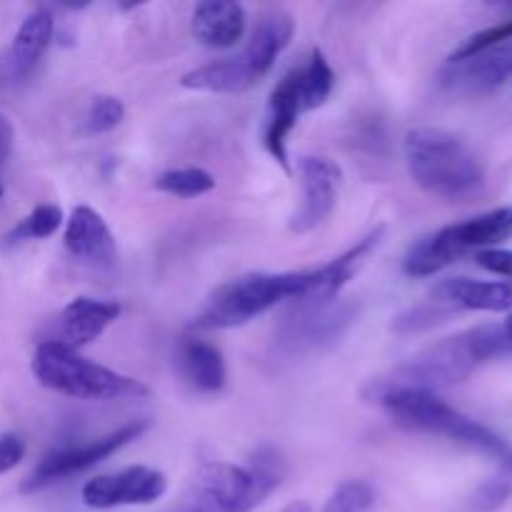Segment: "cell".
I'll list each match as a JSON object with an SVG mask.
<instances>
[{
  "label": "cell",
  "instance_id": "cell-17",
  "mask_svg": "<svg viewBox=\"0 0 512 512\" xmlns=\"http://www.w3.org/2000/svg\"><path fill=\"white\" fill-rule=\"evenodd\" d=\"M65 248L70 255L95 268H110L115 260V238L103 215L78 205L65 223Z\"/></svg>",
  "mask_w": 512,
  "mask_h": 512
},
{
  "label": "cell",
  "instance_id": "cell-18",
  "mask_svg": "<svg viewBox=\"0 0 512 512\" xmlns=\"http://www.w3.org/2000/svg\"><path fill=\"white\" fill-rule=\"evenodd\" d=\"M120 315V305L113 300L98 298H80L70 300L60 315V340L70 350H78L83 345L93 343L103 335V330Z\"/></svg>",
  "mask_w": 512,
  "mask_h": 512
},
{
  "label": "cell",
  "instance_id": "cell-11",
  "mask_svg": "<svg viewBox=\"0 0 512 512\" xmlns=\"http://www.w3.org/2000/svg\"><path fill=\"white\" fill-rule=\"evenodd\" d=\"M168 490V480L160 470L135 465L113 475H98L80 490L83 505L93 510H113L125 505H150Z\"/></svg>",
  "mask_w": 512,
  "mask_h": 512
},
{
  "label": "cell",
  "instance_id": "cell-29",
  "mask_svg": "<svg viewBox=\"0 0 512 512\" xmlns=\"http://www.w3.org/2000/svg\"><path fill=\"white\" fill-rule=\"evenodd\" d=\"M25 458V443L20 435L5 433L0 435V475L10 473L20 460Z\"/></svg>",
  "mask_w": 512,
  "mask_h": 512
},
{
  "label": "cell",
  "instance_id": "cell-1",
  "mask_svg": "<svg viewBox=\"0 0 512 512\" xmlns=\"http://www.w3.org/2000/svg\"><path fill=\"white\" fill-rule=\"evenodd\" d=\"M512 353V338L505 325H478L430 345L400 365L388 378L373 380L365 393L383 390H423L435 393L468 380L480 365Z\"/></svg>",
  "mask_w": 512,
  "mask_h": 512
},
{
  "label": "cell",
  "instance_id": "cell-31",
  "mask_svg": "<svg viewBox=\"0 0 512 512\" xmlns=\"http://www.w3.org/2000/svg\"><path fill=\"white\" fill-rule=\"evenodd\" d=\"M13 140H15L13 125H10V120L5 118L3 113H0V165H3L5 160L10 158V150H13Z\"/></svg>",
  "mask_w": 512,
  "mask_h": 512
},
{
  "label": "cell",
  "instance_id": "cell-19",
  "mask_svg": "<svg viewBox=\"0 0 512 512\" xmlns=\"http://www.w3.org/2000/svg\"><path fill=\"white\" fill-rule=\"evenodd\" d=\"M190 28H193L195 40L205 48H233L245 33V10L243 5L230 3V0H205L195 5Z\"/></svg>",
  "mask_w": 512,
  "mask_h": 512
},
{
  "label": "cell",
  "instance_id": "cell-20",
  "mask_svg": "<svg viewBox=\"0 0 512 512\" xmlns=\"http://www.w3.org/2000/svg\"><path fill=\"white\" fill-rule=\"evenodd\" d=\"M178 368L183 378L200 393H218V390L225 388V380H228L223 353L200 338L180 340Z\"/></svg>",
  "mask_w": 512,
  "mask_h": 512
},
{
  "label": "cell",
  "instance_id": "cell-7",
  "mask_svg": "<svg viewBox=\"0 0 512 512\" xmlns=\"http://www.w3.org/2000/svg\"><path fill=\"white\" fill-rule=\"evenodd\" d=\"M33 375L43 388L78 400H118L148 395V388L140 380L103 368L58 340L38 345L33 355Z\"/></svg>",
  "mask_w": 512,
  "mask_h": 512
},
{
  "label": "cell",
  "instance_id": "cell-26",
  "mask_svg": "<svg viewBox=\"0 0 512 512\" xmlns=\"http://www.w3.org/2000/svg\"><path fill=\"white\" fill-rule=\"evenodd\" d=\"M508 40H512V18L500 20V23H495V25H490V28L480 30V33L470 35V38L465 40V43L460 45L453 55H450V63H463V60L473 58V55L483 53V50L495 48V45H500V43H508Z\"/></svg>",
  "mask_w": 512,
  "mask_h": 512
},
{
  "label": "cell",
  "instance_id": "cell-3",
  "mask_svg": "<svg viewBox=\"0 0 512 512\" xmlns=\"http://www.w3.org/2000/svg\"><path fill=\"white\" fill-rule=\"evenodd\" d=\"M405 163L415 185L450 203L470 200L485 185V168L478 155L448 130H410L405 135Z\"/></svg>",
  "mask_w": 512,
  "mask_h": 512
},
{
  "label": "cell",
  "instance_id": "cell-33",
  "mask_svg": "<svg viewBox=\"0 0 512 512\" xmlns=\"http://www.w3.org/2000/svg\"><path fill=\"white\" fill-rule=\"evenodd\" d=\"M505 330H508V333H510V338H512V313H510V318L505 320Z\"/></svg>",
  "mask_w": 512,
  "mask_h": 512
},
{
  "label": "cell",
  "instance_id": "cell-27",
  "mask_svg": "<svg viewBox=\"0 0 512 512\" xmlns=\"http://www.w3.org/2000/svg\"><path fill=\"white\" fill-rule=\"evenodd\" d=\"M373 505L375 490L363 480H350L335 490L323 512H370Z\"/></svg>",
  "mask_w": 512,
  "mask_h": 512
},
{
  "label": "cell",
  "instance_id": "cell-4",
  "mask_svg": "<svg viewBox=\"0 0 512 512\" xmlns=\"http://www.w3.org/2000/svg\"><path fill=\"white\" fill-rule=\"evenodd\" d=\"M283 460L270 448L258 450L248 465L208 463L195 475L180 512H250L280 485Z\"/></svg>",
  "mask_w": 512,
  "mask_h": 512
},
{
  "label": "cell",
  "instance_id": "cell-8",
  "mask_svg": "<svg viewBox=\"0 0 512 512\" xmlns=\"http://www.w3.org/2000/svg\"><path fill=\"white\" fill-rule=\"evenodd\" d=\"M512 235V208H495L483 215L448 225L430 238H423L405 255V273L410 278H430L468 253L498 248Z\"/></svg>",
  "mask_w": 512,
  "mask_h": 512
},
{
  "label": "cell",
  "instance_id": "cell-13",
  "mask_svg": "<svg viewBox=\"0 0 512 512\" xmlns=\"http://www.w3.org/2000/svg\"><path fill=\"white\" fill-rule=\"evenodd\" d=\"M385 228H375L373 233L365 235L360 243H355L353 248L345 250L343 255H338L335 260H330L328 265L318 270H310V283L305 288L303 298L295 300V305H328L335 303L340 295V290L350 283V280L358 275V270L368 263L370 255L378 250V245L383 243Z\"/></svg>",
  "mask_w": 512,
  "mask_h": 512
},
{
  "label": "cell",
  "instance_id": "cell-15",
  "mask_svg": "<svg viewBox=\"0 0 512 512\" xmlns=\"http://www.w3.org/2000/svg\"><path fill=\"white\" fill-rule=\"evenodd\" d=\"M430 303L443 310H478V313H508L512 310V283L505 280L448 278L433 290Z\"/></svg>",
  "mask_w": 512,
  "mask_h": 512
},
{
  "label": "cell",
  "instance_id": "cell-16",
  "mask_svg": "<svg viewBox=\"0 0 512 512\" xmlns=\"http://www.w3.org/2000/svg\"><path fill=\"white\" fill-rule=\"evenodd\" d=\"M512 78V40L483 50L463 63H450L445 85L468 95L490 93Z\"/></svg>",
  "mask_w": 512,
  "mask_h": 512
},
{
  "label": "cell",
  "instance_id": "cell-28",
  "mask_svg": "<svg viewBox=\"0 0 512 512\" xmlns=\"http://www.w3.org/2000/svg\"><path fill=\"white\" fill-rule=\"evenodd\" d=\"M510 495H512V475L498 473V478L488 480V483L478 490L473 505H475V510H480V512H495L508 503Z\"/></svg>",
  "mask_w": 512,
  "mask_h": 512
},
{
  "label": "cell",
  "instance_id": "cell-5",
  "mask_svg": "<svg viewBox=\"0 0 512 512\" xmlns=\"http://www.w3.org/2000/svg\"><path fill=\"white\" fill-rule=\"evenodd\" d=\"M293 33L295 20L283 10L260 15L248 45L238 55L190 70L183 75L180 85L188 90H200V93H245L273 70L275 60L288 48Z\"/></svg>",
  "mask_w": 512,
  "mask_h": 512
},
{
  "label": "cell",
  "instance_id": "cell-32",
  "mask_svg": "<svg viewBox=\"0 0 512 512\" xmlns=\"http://www.w3.org/2000/svg\"><path fill=\"white\" fill-rule=\"evenodd\" d=\"M280 512H313V508H310L308 503H303V500H298V503H290V505H285L283 510Z\"/></svg>",
  "mask_w": 512,
  "mask_h": 512
},
{
  "label": "cell",
  "instance_id": "cell-6",
  "mask_svg": "<svg viewBox=\"0 0 512 512\" xmlns=\"http://www.w3.org/2000/svg\"><path fill=\"white\" fill-rule=\"evenodd\" d=\"M310 283L303 273H250L228 280L210 293L203 313L193 320L195 330H225L250 323L285 300H300Z\"/></svg>",
  "mask_w": 512,
  "mask_h": 512
},
{
  "label": "cell",
  "instance_id": "cell-34",
  "mask_svg": "<svg viewBox=\"0 0 512 512\" xmlns=\"http://www.w3.org/2000/svg\"><path fill=\"white\" fill-rule=\"evenodd\" d=\"M0 198H3V185H0Z\"/></svg>",
  "mask_w": 512,
  "mask_h": 512
},
{
  "label": "cell",
  "instance_id": "cell-23",
  "mask_svg": "<svg viewBox=\"0 0 512 512\" xmlns=\"http://www.w3.org/2000/svg\"><path fill=\"white\" fill-rule=\"evenodd\" d=\"M63 225V210L53 203H43L38 208L30 210L18 225L8 233L5 243L15 245V243H23V240H43L50 238L55 230Z\"/></svg>",
  "mask_w": 512,
  "mask_h": 512
},
{
  "label": "cell",
  "instance_id": "cell-24",
  "mask_svg": "<svg viewBox=\"0 0 512 512\" xmlns=\"http://www.w3.org/2000/svg\"><path fill=\"white\" fill-rule=\"evenodd\" d=\"M155 188L175 198H200L215 188V178L203 168H178L160 175Z\"/></svg>",
  "mask_w": 512,
  "mask_h": 512
},
{
  "label": "cell",
  "instance_id": "cell-22",
  "mask_svg": "<svg viewBox=\"0 0 512 512\" xmlns=\"http://www.w3.org/2000/svg\"><path fill=\"white\" fill-rule=\"evenodd\" d=\"M335 85V73L330 68L328 58L323 55V50L315 48L310 53L308 63L300 68V95H303V110L320 108L325 100L330 98Z\"/></svg>",
  "mask_w": 512,
  "mask_h": 512
},
{
  "label": "cell",
  "instance_id": "cell-25",
  "mask_svg": "<svg viewBox=\"0 0 512 512\" xmlns=\"http://www.w3.org/2000/svg\"><path fill=\"white\" fill-rule=\"evenodd\" d=\"M125 118V108L115 95H95L90 103L88 113L83 118V133L85 135H100L110 133L118 128Z\"/></svg>",
  "mask_w": 512,
  "mask_h": 512
},
{
  "label": "cell",
  "instance_id": "cell-10",
  "mask_svg": "<svg viewBox=\"0 0 512 512\" xmlns=\"http://www.w3.org/2000/svg\"><path fill=\"white\" fill-rule=\"evenodd\" d=\"M355 308L348 303L295 305L278 333V348L285 355H305L338 343L353 325Z\"/></svg>",
  "mask_w": 512,
  "mask_h": 512
},
{
  "label": "cell",
  "instance_id": "cell-2",
  "mask_svg": "<svg viewBox=\"0 0 512 512\" xmlns=\"http://www.w3.org/2000/svg\"><path fill=\"white\" fill-rule=\"evenodd\" d=\"M365 400L380 405L393 418L395 425L413 433L438 435V438L458 443L475 450L500 465V473L512 475V445L500 438L478 420L468 418L453 405L440 400L435 393L423 390H383V393H365Z\"/></svg>",
  "mask_w": 512,
  "mask_h": 512
},
{
  "label": "cell",
  "instance_id": "cell-12",
  "mask_svg": "<svg viewBox=\"0 0 512 512\" xmlns=\"http://www.w3.org/2000/svg\"><path fill=\"white\" fill-rule=\"evenodd\" d=\"M298 170L303 198H300V208L290 218V230L310 233L333 213L335 203H338L340 183H343V170L338 163H333L330 158H320V155L300 158Z\"/></svg>",
  "mask_w": 512,
  "mask_h": 512
},
{
  "label": "cell",
  "instance_id": "cell-14",
  "mask_svg": "<svg viewBox=\"0 0 512 512\" xmlns=\"http://www.w3.org/2000/svg\"><path fill=\"white\" fill-rule=\"evenodd\" d=\"M303 110V95H300V68L290 70L283 80L273 88L268 103V118H265V148L273 155L275 163L290 173L288 160V135L298 123Z\"/></svg>",
  "mask_w": 512,
  "mask_h": 512
},
{
  "label": "cell",
  "instance_id": "cell-9",
  "mask_svg": "<svg viewBox=\"0 0 512 512\" xmlns=\"http://www.w3.org/2000/svg\"><path fill=\"white\" fill-rule=\"evenodd\" d=\"M148 428V420H133V423L123 425V428L113 430V433L103 435V438L90 440V443L68 445V448L53 450V453H48L38 465H35L33 473L25 478L23 488L20 490H23V493H38V490L50 488V485L60 483V480L70 478V475L83 473V470L93 468L100 460L110 458V455L118 453L120 448H125L128 443L138 440Z\"/></svg>",
  "mask_w": 512,
  "mask_h": 512
},
{
  "label": "cell",
  "instance_id": "cell-30",
  "mask_svg": "<svg viewBox=\"0 0 512 512\" xmlns=\"http://www.w3.org/2000/svg\"><path fill=\"white\" fill-rule=\"evenodd\" d=\"M480 268H485L488 273L503 275V278L512 280V250H503V248H493V250H483V253L475 255Z\"/></svg>",
  "mask_w": 512,
  "mask_h": 512
},
{
  "label": "cell",
  "instance_id": "cell-21",
  "mask_svg": "<svg viewBox=\"0 0 512 512\" xmlns=\"http://www.w3.org/2000/svg\"><path fill=\"white\" fill-rule=\"evenodd\" d=\"M53 30L55 23L48 10H35V13H30L23 20V25L15 33L13 50H10V68H13V75L23 78V75H28L38 65V60L48 50L50 40H53Z\"/></svg>",
  "mask_w": 512,
  "mask_h": 512
}]
</instances>
